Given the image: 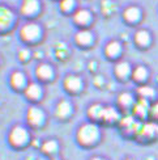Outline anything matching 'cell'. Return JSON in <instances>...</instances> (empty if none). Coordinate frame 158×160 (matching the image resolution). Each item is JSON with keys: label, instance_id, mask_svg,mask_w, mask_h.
<instances>
[{"label": "cell", "instance_id": "1", "mask_svg": "<svg viewBox=\"0 0 158 160\" xmlns=\"http://www.w3.org/2000/svg\"><path fill=\"white\" fill-rule=\"evenodd\" d=\"M78 141L84 144H90L95 142V139L98 138V129L94 125H84L82 128L78 130Z\"/></svg>", "mask_w": 158, "mask_h": 160}, {"label": "cell", "instance_id": "2", "mask_svg": "<svg viewBox=\"0 0 158 160\" xmlns=\"http://www.w3.org/2000/svg\"><path fill=\"white\" fill-rule=\"evenodd\" d=\"M28 141V131H26L24 128H15L11 132V142L15 144H22Z\"/></svg>", "mask_w": 158, "mask_h": 160}, {"label": "cell", "instance_id": "3", "mask_svg": "<svg viewBox=\"0 0 158 160\" xmlns=\"http://www.w3.org/2000/svg\"><path fill=\"white\" fill-rule=\"evenodd\" d=\"M39 33H41V29H39V26L35 24L25 25L21 30V34L25 39H35V38H38Z\"/></svg>", "mask_w": 158, "mask_h": 160}, {"label": "cell", "instance_id": "4", "mask_svg": "<svg viewBox=\"0 0 158 160\" xmlns=\"http://www.w3.org/2000/svg\"><path fill=\"white\" fill-rule=\"evenodd\" d=\"M12 21H13L12 12L8 8H5V7H0V29L8 28Z\"/></svg>", "mask_w": 158, "mask_h": 160}, {"label": "cell", "instance_id": "5", "mask_svg": "<svg viewBox=\"0 0 158 160\" xmlns=\"http://www.w3.org/2000/svg\"><path fill=\"white\" fill-rule=\"evenodd\" d=\"M28 119L31 125H39L42 121H43V113L39 108H35V106H33V108L29 109L28 112Z\"/></svg>", "mask_w": 158, "mask_h": 160}, {"label": "cell", "instance_id": "6", "mask_svg": "<svg viewBox=\"0 0 158 160\" xmlns=\"http://www.w3.org/2000/svg\"><path fill=\"white\" fill-rule=\"evenodd\" d=\"M39 8V4L37 0H24L22 3V13H26V15H31V13L37 12Z\"/></svg>", "mask_w": 158, "mask_h": 160}, {"label": "cell", "instance_id": "7", "mask_svg": "<svg viewBox=\"0 0 158 160\" xmlns=\"http://www.w3.org/2000/svg\"><path fill=\"white\" fill-rule=\"evenodd\" d=\"M64 84L69 91H73V92L78 91L81 88V80L78 79L77 76H68L67 79H65Z\"/></svg>", "mask_w": 158, "mask_h": 160}, {"label": "cell", "instance_id": "8", "mask_svg": "<svg viewBox=\"0 0 158 160\" xmlns=\"http://www.w3.org/2000/svg\"><path fill=\"white\" fill-rule=\"evenodd\" d=\"M69 113H71V104L68 101H62V102H59V105L56 106V114L59 117H67L69 116Z\"/></svg>", "mask_w": 158, "mask_h": 160}, {"label": "cell", "instance_id": "9", "mask_svg": "<svg viewBox=\"0 0 158 160\" xmlns=\"http://www.w3.org/2000/svg\"><path fill=\"white\" fill-rule=\"evenodd\" d=\"M76 39H77V42L81 43V45H89L91 41H93V36H91L90 32L82 30V32H80V33H77Z\"/></svg>", "mask_w": 158, "mask_h": 160}, {"label": "cell", "instance_id": "10", "mask_svg": "<svg viewBox=\"0 0 158 160\" xmlns=\"http://www.w3.org/2000/svg\"><path fill=\"white\" fill-rule=\"evenodd\" d=\"M37 75L41 79H50L52 76V70L49 64H41L37 68Z\"/></svg>", "mask_w": 158, "mask_h": 160}, {"label": "cell", "instance_id": "11", "mask_svg": "<svg viewBox=\"0 0 158 160\" xmlns=\"http://www.w3.org/2000/svg\"><path fill=\"white\" fill-rule=\"evenodd\" d=\"M124 17H126L128 21H136V20H139V17H140L139 8H136V7H129V8H127L126 12H124Z\"/></svg>", "mask_w": 158, "mask_h": 160}, {"label": "cell", "instance_id": "12", "mask_svg": "<svg viewBox=\"0 0 158 160\" xmlns=\"http://www.w3.org/2000/svg\"><path fill=\"white\" fill-rule=\"evenodd\" d=\"M26 96L30 98H38L41 96V87L38 84H30L26 88Z\"/></svg>", "mask_w": 158, "mask_h": 160}, {"label": "cell", "instance_id": "13", "mask_svg": "<svg viewBox=\"0 0 158 160\" xmlns=\"http://www.w3.org/2000/svg\"><path fill=\"white\" fill-rule=\"evenodd\" d=\"M75 20L78 24H86L90 21V13L85 9H81L75 15Z\"/></svg>", "mask_w": 158, "mask_h": 160}, {"label": "cell", "instance_id": "14", "mask_svg": "<svg viewBox=\"0 0 158 160\" xmlns=\"http://www.w3.org/2000/svg\"><path fill=\"white\" fill-rule=\"evenodd\" d=\"M106 52L110 57H115L120 52V45L118 42H110L106 48Z\"/></svg>", "mask_w": 158, "mask_h": 160}, {"label": "cell", "instance_id": "15", "mask_svg": "<svg viewBox=\"0 0 158 160\" xmlns=\"http://www.w3.org/2000/svg\"><path fill=\"white\" fill-rule=\"evenodd\" d=\"M150 41V37L148 34V32L145 30H140L139 33L136 34V42L140 43V45H148Z\"/></svg>", "mask_w": 158, "mask_h": 160}, {"label": "cell", "instance_id": "16", "mask_svg": "<svg viewBox=\"0 0 158 160\" xmlns=\"http://www.w3.org/2000/svg\"><path fill=\"white\" fill-rule=\"evenodd\" d=\"M116 74L119 75L120 78H124L129 74V64L126 62H122L116 66Z\"/></svg>", "mask_w": 158, "mask_h": 160}, {"label": "cell", "instance_id": "17", "mask_svg": "<svg viewBox=\"0 0 158 160\" xmlns=\"http://www.w3.org/2000/svg\"><path fill=\"white\" fill-rule=\"evenodd\" d=\"M12 84L15 87H22L25 84V76L21 72H16L12 75Z\"/></svg>", "mask_w": 158, "mask_h": 160}, {"label": "cell", "instance_id": "18", "mask_svg": "<svg viewBox=\"0 0 158 160\" xmlns=\"http://www.w3.org/2000/svg\"><path fill=\"white\" fill-rule=\"evenodd\" d=\"M102 117L107 121H114V119L118 118V113L115 112V109L113 108H107V109H103V113H102Z\"/></svg>", "mask_w": 158, "mask_h": 160}, {"label": "cell", "instance_id": "19", "mask_svg": "<svg viewBox=\"0 0 158 160\" xmlns=\"http://www.w3.org/2000/svg\"><path fill=\"white\" fill-rule=\"evenodd\" d=\"M43 151L44 152H47V154H52V152H55L58 150V144L55 141H49V142H46L43 144Z\"/></svg>", "mask_w": 158, "mask_h": 160}, {"label": "cell", "instance_id": "20", "mask_svg": "<svg viewBox=\"0 0 158 160\" xmlns=\"http://www.w3.org/2000/svg\"><path fill=\"white\" fill-rule=\"evenodd\" d=\"M142 132L145 135H154L156 132H158V126L154 123H148V125L144 126Z\"/></svg>", "mask_w": 158, "mask_h": 160}, {"label": "cell", "instance_id": "21", "mask_svg": "<svg viewBox=\"0 0 158 160\" xmlns=\"http://www.w3.org/2000/svg\"><path fill=\"white\" fill-rule=\"evenodd\" d=\"M102 113H103V109L101 108L100 105H93L91 108L89 109V114L94 118H98V117H102Z\"/></svg>", "mask_w": 158, "mask_h": 160}, {"label": "cell", "instance_id": "22", "mask_svg": "<svg viewBox=\"0 0 158 160\" xmlns=\"http://www.w3.org/2000/svg\"><path fill=\"white\" fill-rule=\"evenodd\" d=\"M133 76L137 80H144V79L146 78V70L144 68V67H137L135 70V72H133Z\"/></svg>", "mask_w": 158, "mask_h": 160}, {"label": "cell", "instance_id": "23", "mask_svg": "<svg viewBox=\"0 0 158 160\" xmlns=\"http://www.w3.org/2000/svg\"><path fill=\"white\" fill-rule=\"evenodd\" d=\"M119 102L124 106H127L132 102V96H131L129 93H122L120 97H119Z\"/></svg>", "mask_w": 158, "mask_h": 160}, {"label": "cell", "instance_id": "24", "mask_svg": "<svg viewBox=\"0 0 158 160\" xmlns=\"http://www.w3.org/2000/svg\"><path fill=\"white\" fill-rule=\"evenodd\" d=\"M146 109H148V104H146V101H140V104H137V106H136V113H139V114H141V116H144L146 113Z\"/></svg>", "mask_w": 158, "mask_h": 160}, {"label": "cell", "instance_id": "25", "mask_svg": "<svg viewBox=\"0 0 158 160\" xmlns=\"http://www.w3.org/2000/svg\"><path fill=\"white\" fill-rule=\"evenodd\" d=\"M139 93L141 96H146V97H152L154 95V91L150 87H141L139 89Z\"/></svg>", "mask_w": 158, "mask_h": 160}, {"label": "cell", "instance_id": "26", "mask_svg": "<svg viewBox=\"0 0 158 160\" xmlns=\"http://www.w3.org/2000/svg\"><path fill=\"white\" fill-rule=\"evenodd\" d=\"M73 7V0H62L60 3V8L63 11H69Z\"/></svg>", "mask_w": 158, "mask_h": 160}, {"label": "cell", "instance_id": "27", "mask_svg": "<svg viewBox=\"0 0 158 160\" xmlns=\"http://www.w3.org/2000/svg\"><path fill=\"white\" fill-rule=\"evenodd\" d=\"M29 58V50L28 49H24V50H21L20 51V59H28Z\"/></svg>", "mask_w": 158, "mask_h": 160}, {"label": "cell", "instance_id": "28", "mask_svg": "<svg viewBox=\"0 0 158 160\" xmlns=\"http://www.w3.org/2000/svg\"><path fill=\"white\" fill-rule=\"evenodd\" d=\"M152 113H153V116H156V117H158V102L153 106L152 108Z\"/></svg>", "mask_w": 158, "mask_h": 160}, {"label": "cell", "instance_id": "29", "mask_svg": "<svg viewBox=\"0 0 158 160\" xmlns=\"http://www.w3.org/2000/svg\"><path fill=\"white\" fill-rule=\"evenodd\" d=\"M91 160H103V159H100V158H94V159H91Z\"/></svg>", "mask_w": 158, "mask_h": 160}]
</instances>
